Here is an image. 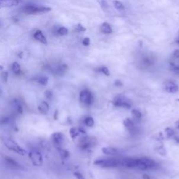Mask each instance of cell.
<instances>
[{
	"instance_id": "2e32d148",
	"label": "cell",
	"mask_w": 179,
	"mask_h": 179,
	"mask_svg": "<svg viewBox=\"0 0 179 179\" xmlns=\"http://www.w3.org/2000/svg\"><path fill=\"white\" fill-rule=\"evenodd\" d=\"M36 82H37L38 83H39L41 86H46L49 83V78L46 76H36L35 78H34Z\"/></svg>"
},
{
	"instance_id": "8992f818",
	"label": "cell",
	"mask_w": 179,
	"mask_h": 179,
	"mask_svg": "<svg viewBox=\"0 0 179 179\" xmlns=\"http://www.w3.org/2000/svg\"><path fill=\"white\" fill-rule=\"evenodd\" d=\"M79 99L80 103L86 106H90L93 103V96H92L91 92L88 90H82L80 92Z\"/></svg>"
},
{
	"instance_id": "ab89813d",
	"label": "cell",
	"mask_w": 179,
	"mask_h": 179,
	"mask_svg": "<svg viewBox=\"0 0 179 179\" xmlns=\"http://www.w3.org/2000/svg\"><path fill=\"white\" fill-rule=\"evenodd\" d=\"M176 42H177V43H179V37L176 39Z\"/></svg>"
},
{
	"instance_id": "f35d334b",
	"label": "cell",
	"mask_w": 179,
	"mask_h": 179,
	"mask_svg": "<svg viewBox=\"0 0 179 179\" xmlns=\"http://www.w3.org/2000/svg\"><path fill=\"white\" fill-rule=\"evenodd\" d=\"M176 128H177V129H178V130H179V122L177 123V126H176Z\"/></svg>"
},
{
	"instance_id": "74e56055",
	"label": "cell",
	"mask_w": 179,
	"mask_h": 179,
	"mask_svg": "<svg viewBox=\"0 0 179 179\" xmlns=\"http://www.w3.org/2000/svg\"><path fill=\"white\" fill-rule=\"evenodd\" d=\"M2 70H3V67L1 66V65H0V72H2Z\"/></svg>"
},
{
	"instance_id": "484cf974",
	"label": "cell",
	"mask_w": 179,
	"mask_h": 179,
	"mask_svg": "<svg viewBox=\"0 0 179 179\" xmlns=\"http://www.w3.org/2000/svg\"><path fill=\"white\" fill-rule=\"evenodd\" d=\"M97 71H98V72L102 73V74L106 75V76H110V72H109V69H108L107 67H99V68L97 69Z\"/></svg>"
},
{
	"instance_id": "83f0119b",
	"label": "cell",
	"mask_w": 179,
	"mask_h": 179,
	"mask_svg": "<svg viewBox=\"0 0 179 179\" xmlns=\"http://www.w3.org/2000/svg\"><path fill=\"white\" fill-rule=\"evenodd\" d=\"M0 78L3 82H7L8 78H9V73L7 72H1L0 73Z\"/></svg>"
},
{
	"instance_id": "277c9868",
	"label": "cell",
	"mask_w": 179,
	"mask_h": 179,
	"mask_svg": "<svg viewBox=\"0 0 179 179\" xmlns=\"http://www.w3.org/2000/svg\"><path fill=\"white\" fill-rule=\"evenodd\" d=\"M113 104L118 107H122L124 109H130L132 107V102L130 99L122 95H118L115 96L113 100Z\"/></svg>"
},
{
	"instance_id": "4fadbf2b",
	"label": "cell",
	"mask_w": 179,
	"mask_h": 179,
	"mask_svg": "<svg viewBox=\"0 0 179 179\" xmlns=\"http://www.w3.org/2000/svg\"><path fill=\"white\" fill-rule=\"evenodd\" d=\"M38 111L41 113V114L46 115L47 114L48 112L49 111V105L46 101H41V103L38 105Z\"/></svg>"
},
{
	"instance_id": "e0dca14e",
	"label": "cell",
	"mask_w": 179,
	"mask_h": 179,
	"mask_svg": "<svg viewBox=\"0 0 179 179\" xmlns=\"http://www.w3.org/2000/svg\"><path fill=\"white\" fill-rule=\"evenodd\" d=\"M67 69V65L62 64L60 66L57 67V68L55 69V74L59 75V76H62V75H63L65 72H66Z\"/></svg>"
},
{
	"instance_id": "603a6c76",
	"label": "cell",
	"mask_w": 179,
	"mask_h": 179,
	"mask_svg": "<svg viewBox=\"0 0 179 179\" xmlns=\"http://www.w3.org/2000/svg\"><path fill=\"white\" fill-rule=\"evenodd\" d=\"M57 34H58L60 36H64L68 34V30L65 27H60L57 30Z\"/></svg>"
},
{
	"instance_id": "d590c367",
	"label": "cell",
	"mask_w": 179,
	"mask_h": 179,
	"mask_svg": "<svg viewBox=\"0 0 179 179\" xmlns=\"http://www.w3.org/2000/svg\"><path fill=\"white\" fill-rule=\"evenodd\" d=\"M115 86H121V83H120V81H119V80H117L116 82L115 83Z\"/></svg>"
},
{
	"instance_id": "4316f807",
	"label": "cell",
	"mask_w": 179,
	"mask_h": 179,
	"mask_svg": "<svg viewBox=\"0 0 179 179\" xmlns=\"http://www.w3.org/2000/svg\"><path fill=\"white\" fill-rule=\"evenodd\" d=\"M165 133L167 137H173L175 134V132L172 128H167L165 129Z\"/></svg>"
},
{
	"instance_id": "7a4b0ae2",
	"label": "cell",
	"mask_w": 179,
	"mask_h": 179,
	"mask_svg": "<svg viewBox=\"0 0 179 179\" xmlns=\"http://www.w3.org/2000/svg\"><path fill=\"white\" fill-rule=\"evenodd\" d=\"M156 163L152 159L146 158H136L135 166L134 168L140 169V170H148L155 168L156 167Z\"/></svg>"
},
{
	"instance_id": "8d00e7d4",
	"label": "cell",
	"mask_w": 179,
	"mask_h": 179,
	"mask_svg": "<svg viewBox=\"0 0 179 179\" xmlns=\"http://www.w3.org/2000/svg\"><path fill=\"white\" fill-rule=\"evenodd\" d=\"M143 178H144V179H150V178L148 176H146V175H144V176H143Z\"/></svg>"
},
{
	"instance_id": "8fae6325",
	"label": "cell",
	"mask_w": 179,
	"mask_h": 179,
	"mask_svg": "<svg viewBox=\"0 0 179 179\" xmlns=\"http://www.w3.org/2000/svg\"><path fill=\"white\" fill-rule=\"evenodd\" d=\"M101 151L104 154L108 155H118L119 153V151L118 149L114 147H111V146H107V147H104L101 149Z\"/></svg>"
},
{
	"instance_id": "7c38bea8",
	"label": "cell",
	"mask_w": 179,
	"mask_h": 179,
	"mask_svg": "<svg viewBox=\"0 0 179 179\" xmlns=\"http://www.w3.org/2000/svg\"><path fill=\"white\" fill-rule=\"evenodd\" d=\"M34 38H35V39L37 40V41L41 42V43L45 44V45L48 44L47 39H46V36H44L43 33L41 32V30L36 31L35 33L34 34Z\"/></svg>"
},
{
	"instance_id": "9c48e42d",
	"label": "cell",
	"mask_w": 179,
	"mask_h": 179,
	"mask_svg": "<svg viewBox=\"0 0 179 179\" xmlns=\"http://www.w3.org/2000/svg\"><path fill=\"white\" fill-rule=\"evenodd\" d=\"M21 0H0V9L9 8L18 5Z\"/></svg>"
},
{
	"instance_id": "30bf717a",
	"label": "cell",
	"mask_w": 179,
	"mask_h": 179,
	"mask_svg": "<svg viewBox=\"0 0 179 179\" xmlns=\"http://www.w3.org/2000/svg\"><path fill=\"white\" fill-rule=\"evenodd\" d=\"M165 90L169 93H176L179 90V87L176 83L168 81L165 84Z\"/></svg>"
},
{
	"instance_id": "ac0fdd59",
	"label": "cell",
	"mask_w": 179,
	"mask_h": 179,
	"mask_svg": "<svg viewBox=\"0 0 179 179\" xmlns=\"http://www.w3.org/2000/svg\"><path fill=\"white\" fill-rule=\"evenodd\" d=\"M11 69H12L13 72L15 73V74H19L21 71V68H20V65L18 64V62H15L12 64V66H11Z\"/></svg>"
},
{
	"instance_id": "ba28073f",
	"label": "cell",
	"mask_w": 179,
	"mask_h": 179,
	"mask_svg": "<svg viewBox=\"0 0 179 179\" xmlns=\"http://www.w3.org/2000/svg\"><path fill=\"white\" fill-rule=\"evenodd\" d=\"M52 140H53V142L55 144V147L58 150L61 149L62 145L64 143V135L61 132H55V133L52 134Z\"/></svg>"
},
{
	"instance_id": "e575fe53",
	"label": "cell",
	"mask_w": 179,
	"mask_h": 179,
	"mask_svg": "<svg viewBox=\"0 0 179 179\" xmlns=\"http://www.w3.org/2000/svg\"><path fill=\"white\" fill-rule=\"evenodd\" d=\"M17 111H18V113H20V114H21V113H22V106H20V105L18 106V107H17Z\"/></svg>"
},
{
	"instance_id": "7402d4cb",
	"label": "cell",
	"mask_w": 179,
	"mask_h": 179,
	"mask_svg": "<svg viewBox=\"0 0 179 179\" xmlns=\"http://www.w3.org/2000/svg\"><path fill=\"white\" fill-rule=\"evenodd\" d=\"M84 122L85 124H86V125L89 127V128H91V127L94 126V125H95V120H94V119L91 118V117H88V118H86L85 119Z\"/></svg>"
},
{
	"instance_id": "836d02e7",
	"label": "cell",
	"mask_w": 179,
	"mask_h": 179,
	"mask_svg": "<svg viewBox=\"0 0 179 179\" xmlns=\"http://www.w3.org/2000/svg\"><path fill=\"white\" fill-rule=\"evenodd\" d=\"M173 55L175 57H176V58H178L179 57V50L177 49V50H175L174 53H173Z\"/></svg>"
},
{
	"instance_id": "9a60e30c",
	"label": "cell",
	"mask_w": 179,
	"mask_h": 179,
	"mask_svg": "<svg viewBox=\"0 0 179 179\" xmlns=\"http://www.w3.org/2000/svg\"><path fill=\"white\" fill-rule=\"evenodd\" d=\"M123 125L130 132H132V131L134 130V124L133 121L131 120L130 118L125 119L124 121H123Z\"/></svg>"
},
{
	"instance_id": "6da1fadb",
	"label": "cell",
	"mask_w": 179,
	"mask_h": 179,
	"mask_svg": "<svg viewBox=\"0 0 179 179\" xmlns=\"http://www.w3.org/2000/svg\"><path fill=\"white\" fill-rule=\"evenodd\" d=\"M51 11V9L49 7L36 4H26L21 8V11L22 13L29 15L40 14V13H46Z\"/></svg>"
},
{
	"instance_id": "f546056e",
	"label": "cell",
	"mask_w": 179,
	"mask_h": 179,
	"mask_svg": "<svg viewBox=\"0 0 179 179\" xmlns=\"http://www.w3.org/2000/svg\"><path fill=\"white\" fill-rule=\"evenodd\" d=\"M76 30L77 32H85L86 30V28L82 25L81 24H78L76 27Z\"/></svg>"
},
{
	"instance_id": "3957f363",
	"label": "cell",
	"mask_w": 179,
	"mask_h": 179,
	"mask_svg": "<svg viewBox=\"0 0 179 179\" xmlns=\"http://www.w3.org/2000/svg\"><path fill=\"white\" fill-rule=\"evenodd\" d=\"M94 164L98 167L103 168H111L120 166L121 159L117 158H104L101 159H97Z\"/></svg>"
},
{
	"instance_id": "f1b7e54d",
	"label": "cell",
	"mask_w": 179,
	"mask_h": 179,
	"mask_svg": "<svg viewBox=\"0 0 179 179\" xmlns=\"http://www.w3.org/2000/svg\"><path fill=\"white\" fill-rule=\"evenodd\" d=\"M44 95H45V97L47 98L48 99H51L53 97V92L51 91V90H46L45 92H44Z\"/></svg>"
},
{
	"instance_id": "1f68e13d",
	"label": "cell",
	"mask_w": 179,
	"mask_h": 179,
	"mask_svg": "<svg viewBox=\"0 0 179 179\" xmlns=\"http://www.w3.org/2000/svg\"><path fill=\"white\" fill-rule=\"evenodd\" d=\"M74 176L76 177V179H86L85 178V177L83 176V174H80L79 172H75Z\"/></svg>"
},
{
	"instance_id": "5b68a950",
	"label": "cell",
	"mask_w": 179,
	"mask_h": 179,
	"mask_svg": "<svg viewBox=\"0 0 179 179\" xmlns=\"http://www.w3.org/2000/svg\"><path fill=\"white\" fill-rule=\"evenodd\" d=\"M3 143L6 147L8 148L9 150L19 154V155H25L26 154V151L23 149H22L16 142L14 141L12 139H10V138H5L3 141Z\"/></svg>"
},
{
	"instance_id": "ffe728a7",
	"label": "cell",
	"mask_w": 179,
	"mask_h": 179,
	"mask_svg": "<svg viewBox=\"0 0 179 179\" xmlns=\"http://www.w3.org/2000/svg\"><path fill=\"white\" fill-rule=\"evenodd\" d=\"M58 151L59 153V155H60L61 158L62 159H66L68 158L69 157V152L66 151V150L62 149V148H61V149H58Z\"/></svg>"
},
{
	"instance_id": "d6a6232c",
	"label": "cell",
	"mask_w": 179,
	"mask_h": 179,
	"mask_svg": "<svg viewBox=\"0 0 179 179\" xmlns=\"http://www.w3.org/2000/svg\"><path fill=\"white\" fill-rule=\"evenodd\" d=\"M172 71L176 74H179V67L173 65V66H172Z\"/></svg>"
},
{
	"instance_id": "cb8c5ba5",
	"label": "cell",
	"mask_w": 179,
	"mask_h": 179,
	"mask_svg": "<svg viewBox=\"0 0 179 179\" xmlns=\"http://www.w3.org/2000/svg\"><path fill=\"white\" fill-rule=\"evenodd\" d=\"M97 1L104 11H107L109 9V4H108L107 1L106 0H97Z\"/></svg>"
},
{
	"instance_id": "5bb4252c",
	"label": "cell",
	"mask_w": 179,
	"mask_h": 179,
	"mask_svg": "<svg viewBox=\"0 0 179 179\" xmlns=\"http://www.w3.org/2000/svg\"><path fill=\"white\" fill-rule=\"evenodd\" d=\"M100 31H101V32L106 34H111L113 32L112 28H111L110 25L107 22H104L101 24V27H100Z\"/></svg>"
},
{
	"instance_id": "44dd1931",
	"label": "cell",
	"mask_w": 179,
	"mask_h": 179,
	"mask_svg": "<svg viewBox=\"0 0 179 179\" xmlns=\"http://www.w3.org/2000/svg\"><path fill=\"white\" fill-rule=\"evenodd\" d=\"M5 162L7 163L8 165H10V166H11V167H17L18 166V162H17L16 161H15L13 159L11 158V157H6Z\"/></svg>"
},
{
	"instance_id": "4dcf8cb0",
	"label": "cell",
	"mask_w": 179,
	"mask_h": 179,
	"mask_svg": "<svg viewBox=\"0 0 179 179\" xmlns=\"http://www.w3.org/2000/svg\"><path fill=\"white\" fill-rule=\"evenodd\" d=\"M83 44L84 46H90V38H88V37H86V38H85L83 40Z\"/></svg>"
},
{
	"instance_id": "d6986e66",
	"label": "cell",
	"mask_w": 179,
	"mask_h": 179,
	"mask_svg": "<svg viewBox=\"0 0 179 179\" xmlns=\"http://www.w3.org/2000/svg\"><path fill=\"white\" fill-rule=\"evenodd\" d=\"M113 6H114V7L117 9V10L123 11L125 9V7L124 5H123V4L122 2H120V1H118V0H115V1H113Z\"/></svg>"
},
{
	"instance_id": "d4e9b609",
	"label": "cell",
	"mask_w": 179,
	"mask_h": 179,
	"mask_svg": "<svg viewBox=\"0 0 179 179\" xmlns=\"http://www.w3.org/2000/svg\"><path fill=\"white\" fill-rule=\"evenodd\" d=\"M132 114L133 116L136 119H140L142 117V113H141V111L138 109H132Z\"/></svg>"
},
{
	"instance_id": "52a82bcc",
	"label": "cell",
	"mask_w": 179,
	"mask_h": 179,
	"mask_svg": "<svg viewBox=\"0 0 179 179\" xmlns=\"http://www.w3.org/2000/svg\"><path fill=\"white\" fill-rule=\"evenodd\" d=\"M29 157L34 166L40 167L43 165V157L39 152L35 151H31L29 153Z\"/></svg>"
}]
</instances>
